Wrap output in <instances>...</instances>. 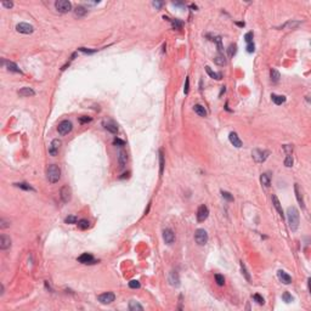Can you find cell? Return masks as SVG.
I'll return each mask as SVG.
<instances>
[{
  "mask_svg": "<svg viewBox=\"0 0 311 311\" xmlns=\"http://www.w3.org/2000/svg\"><path fill=\"white\" fill-rule=\"evenodd\" d=\"M294 192H295V197H297V200H298L299 205L304 209V208H305V202H304V197H303V192H301V190L299 189V185H298V184L294 185Z\"/></svg>",
  "mask_w": 311,
  "mask_h": 311,
  "instance_id": "obj_16",
  "label": "cell"
},
{
  "mask_svg": "<svg viewBox=\"0 0 311 311\" xmlns=\"http://www.w3.org/2000/svg\"><path fill=\"white\" fill-rule=\"evenodd\" d=\"M18 95L22 96V97H29V96H34L35 95V91H34L32 88H22L21 90H18Z\"/></svg>",
  "mask_w": 311,
  "mask_h": 311,
  "instance_id": "obj_21",
  "label": "cell"
},
{
  "mask_svg": "<svg viewBox=\"0 0 311 311\" xmlns=\"http://www.w3.org/2000/svg\"><path fill=\"white\" fill-rule=\"evenodd\" d=\"M116 299V295H114V293H112V292H106V293H102L100 294L99 297H97V300L100 301L101 304H111L113 303Z\"/></svg>",
  "mask_w": 311,
  "mask_h": 311,
  "instance_id": "obj_9",
  "label": "cell"
},
{
  "mask_svg": "<svg viewBox=\"0 0 311 311\" xmlns=\"http://www.w3.org/2000/svg\"><path fill=\"white\" fill-rule=\"evenodd\" d=\"M254 50H255V46H254L253 43L247 45V51H248V52H254Z\"/></svg>",
  "mask_w": 311,
  "mask_h": 311,
  "instance_id": "obj_52",
  "label": "cell"
},
{
  "mask_svg": "<svg viewBox=\"0 0 311 311\" xmlns=\"http://www.w3.org/2000/svg\"><path fill=\"white\" fill-rule=\"evenodd\" d=\"M10 226V221H7V220H5V219H1L0 220V227L1 229H6V227H9Z\"/></svg>",
  "mask_w": 311,
  "mask_h": 311,
  "instance_id": "obj_47",
  "label": "cell"
},
{
  "mask_svg": "<svg viewBox=\"0 0 311 311\" xmlns=\"http://www.w3.org/2000/svg\"><path fill=\"white\" fill-rule=\"evenodd\" d=\"M55 7L58 12L67 13L72 10V4H71V1H67V0H58L55 2Z\"/></svg>",
  "mask_w": 311,
  "mask_h": 311,
  "instance_id": "obj_5",
  "label": "cell"
},
{
  "mask_svg": "<svg viewBox=\"0 0 311 311\" xmlns=\"http://www.w3.org/2000/svg\"><path fill=\"white\" fill-rule=\"evenodd\" d=\"M4 65H6V68H7V71H10V72H13V73H20V74H22V71L18 68V66L15 63V62H11V61H4L2 60V66Z\"/></svg>",
  "mask_w": 311,
  "mask_h": 311,
  "instance_id": "obj_17",
  "label": "cell"
},
{
  "mask_svg": "<svg viewBox=\"0 0 311 311\" xmlns=\"http://www.w3.org/2000/svg\"><path fill=\"white\" fill-rule=\"evenodd\" d=\"M159 175L162 176L163 175V171H164V155H163V151L160 150L159 151Z\"/></svg>",
  "mask_w": 311,
  "mask_h": 311,
  "instance_id": "obj_32",
  "label": "cell"
},
{
  "mask_svg": "<svg viewBox=\"0 0 311 311\" xmlns=\"http://www.w3.org/2000/svg\"><path fill=\"white\" fill-rule=\"evenodd\" d=\"M253 300L256 301L259 305H264V304H265V300H264V298H263L261 295H259V294H254V295H253Z\"/></svg>",
  "mask_w": 311,
  "mask_h": 311,
  "instance_id": "obj_42",
  "label": "cell"
},
{
  "mask_svg": "<svg viewBox=\"0 0 311 311\" xmlns=\"http://www.w3.org/2000/svg\"><path fill=\"white\" fill-rule=\"evenodd\" d=\"M205 71H207V73L209 74V77L213 78V79H216V80H220L222 78V74L221 73H216V72H213L210 69V67H205Z\"/></svg>",
  "mask_w": 311,
  "mask_h": 311,
  "instance_id": "obj_31",
  "label": "cell"
},
{
  "mask_svg": "<svg viewBox=\"0 0 311 311\" xmlns=\"http://www.w3.org/2000/svg\"><path fill=\"white\" fill-rule=\"evenodd\" d=\"M287 219H288V225L289 229L292 232H295L299 227V211L295 207H288L287 209Z\"/></svg>",
  "mask_w": 311,
  "mask_h": 311,
  "instance_id": "obj_1",
  "label": "cell"
},
{
  "mask_svg": "<svg viewBox=\"0 0 311 311\" xmlns=\"http://www.w3.org/2000/svg\"><path fill=\"white\" fill-rule=\"evenodd\" d=\"M236 52H237V45L231 44L227 49V55H229V57H233L236 55Z\"/></svg>",
  "mask_w": 311,
  "mask_h": 311,
  "instance_id": "obj_35",
  "label": "cell"
},
{
  "mask_svg": "<svg viewBox=\"0 0 311 311\" xmlns=\"http://www.w3.org/2000/svg\"><path fill=\"white\" fill-rule=\"evenodd\" d=\"M214 62L218 65V66H225L226 65V57L224 56V54H218V55L214 57Z\"/></svg>",
  "mask_w": 311,
  "mask_h": 311,
  "instance_id": "obj_25",
  "label": "cell"
},
{
  "mask_svg": "<svg viewBox=\"0 0 311 311\" xmlns=\"http://www.w3.org/2000/svg\"><path fill=\"white\" fill-rule=\"evenodd\" d=\"M252 156L254 158V160L258 162V163H264L269 158L270 156V152L266 151V150H259V148H255L253 152H252Z\"/></svg>",
  "mask_w": 311,
  "mask_h": 311,
  "instance_id": "obj_3",
  "label": "cell"
},
{
  "mask_svg": "<svg viewBox=\"0 0 311 311\" xmlns=\"http://www.w3.org/2000/svg\"><path fill=\"white\" fill-rule=\"evenodd\" d=\"M60 197L63 203H68L72 198V190L69 186H62L60 190Z\"/></svg>",
  "mask_w": 311,
  "mask_h": 311,
  "instance_id": "obj_8",
  "label": "cell"
},
{
  "mask_svg": "<svg viewBox=\"0 0 311 311\" xmlns=\"http://www.w3.org/2000/svg\"><path fill=\"white\" fill-rule=\"evenodd\" d=\"M164 20L170 21V22H171V26H173V28H174V29H180V28L182 27V23L180 22L179 20H169L168 17H164Z\"/></svg>",
  "mask_w": 311,
  "mask_h": 311,
  "instance_id": "obj_36",
  "label": "cell"
},
{
  "mask_svg": "<svg viewBox=\"0 0 311 311\" xmlns=\"http://www.w3.org/2000/svg\"><path fill=\"white\" fill-rule=\"evenodd\" d=\"M271 200H272V204H274V207L276 208V210L278 211L279 216H281V218L283 219V218H284V214H283V209H282V205H281V202L278 200L277 196H276V195H272Z\"/></svg>",
  "mask_w": 311,
  "mask_h": 311,
  "instance_id": "obj_18",
  "label": "cell"
},
{
  "mask_svg": "<svg viewBox=\"0 0 311 311\" xmlns=\"http://www.w3.org/2000/svg\"><path fill=\"white\" fill-rule=\"evenodd\" d=\"M79 122L81 123V124L89 123V122H91V118H89V117H80V118H79Z\"/></svg>",
  "mask_w": 311,
  "mask_h": 311,
  "instance_id": "obj_53",
  "label": "cell"
},
{
  "mask_svg": "<svg viewBox=\"0 0 311 311\" xmlns=\"http://www.w3.org/2000/svg\"><path fill=\"white\" fill-rule=\"evenodd\" d=\"M152 5L155 6L156 9H159V7L163 5V2H160V1H155V2H152Z\"/></svg>",
  "mask_w": 311,
  "mask_h": 311,
  "instance_id": "obj_55",
  "label": "cell"
},
{
  "mask_svg": "<svg viewBox=\"0 0 311 311\" xmlns=\"http://www.w3.org/2000/svg\"><path fill=\"white\" fill-rule=\"evenodd\" d=\"M88 13V10L84 7V6H81V5H79L76 7V10H74V15H76V17H84L85 15Z\"/></svg>",
  "mask_w": 311,
  "mask_h": 311,
  "instance_id": "obj_27",
  "label": "cell"
},
{
  "mask_svg": "<svg viewBox=\"0 0 311 311\" xmlns=\"http://www.w3.org/2000/svg\"><path fill=\"white\" fill-rule=\"evenodd\" d=\"M211 40H214L216 45H218V50H219V54H222V51H224V47H222V44H221V38L220 37H216V38H214V39H211Z\"/></svg>",
  "mask_w": 311,
  "mask_h": 311,
  "instance_id": "obj_38",
  "label": "cell"
},
{
  "mask_svg": "<svg viewBox=\"0 0 311 311\" xmlns=\"http://www.w3.org/2000/svg\"><path fill=\"white\" fill-rule=\"evenodd\" d=\"M61 140H58V139H55V140H52L51 141V144L49 146V153L50 156H54L55 157L57 153H58V150H60V146H61Z\"/></svg>",
  "mask_w": 311,
  "mask_h": 311,
  "instance_id": "obj_13",
  "label": "cell"
},
{
  "mask_svg": "<svg viewBox=\"0 0 311 311\" xmlns=\"http://www.w3.org/2000/svg\"><path fill=\"white\" fill-rule=\"evenodd\" d=\"M129 310L130 311H142L144 310V308H142V305H140L137 301L130 300V301H129Z\"/></svg>",
  "mask_w": 311,
  "mask_h": 311,
  "instance_id": "obj_26",
  "label": "cell"
},
{
  "mask_svg": "<svg viewBox=\"0 0 311 311\" xmlns=\"http://www.w3.org/2000/svg\"><path fill=\"white\" fill-rule=\"evenodd\" d=\"M236 24L239 27H244V22H236Z\"/></svg>",
  "mask_w": 311,
  "mask_h": 311,
  "instance_id": "obj_57",
  "label": "cell"
},
{
  "mask_svg": "<svg viewBox=\"0 0 311 311\" xmlns=\"http://www.w3.org/2000/svg\"><path fill=\"white\" fill-rule=\"evenodd\" d=\"M189 89H190V79L189 77L186 78V83H185V88H184V92H185V95H187L189 94Z\"/></svg>",
  "mask_w": 311,
  "mask_h": 311,
  "instance_id": "obj_51",
  "label": "cell"
},
{
  "mask_svg": "<svg viewBox=\"0 0 311 311\" xmlns=\"http://www.w3.org/2000/svg\"><path fill=\"white\" fill-rule=\"evenodd\" d=\"M270 77H271V81H272V83H278L281 76H279V72H278L277 69L272 68V69L270 71Z\"/></svg>",
  "mask_w": 311,
  "mask_h": 311,
  "instance_id": "obj_30",
  "label": "cell"
},
{
  "mask_svg": "<svg viewBox=\"0 0 311 311\" xmlns=\"http://www.w3.org/2000/svg\"><path fill=\"white\" fill-rule=\"evenodd\" d=\"M169 282L174 287H179L180 286V278H179V274L176 271H171L170 272V275H169Z\"/></svg>",
  "mask_w": 311,
  "mask_h": 311,
  "instance_id": "obj_20",
  "label": "cell"
},
{
  "mask_svg": "<svg viewBox=\"0 0 311 311\" xmlns=\"http://www.w3.org/2000/svg\"><path fill=\"white\" fill-rule=\"evenodd\" d=\"M16 31H17L18 33H22V34H32L34 32V28H33V26H31L29 23L21 22L16 26Z\"/></svg>",
  "mask_w": 311,
  "mask_h": 311,
  "instance_id": "obj_10",
  "label": "cell"
},
{
  "mask_svg": "<svg viewBox=\"0 0 311 311\" xmlns=\"http://www.w3.org/2000/svg\"><path fill=\"white\" fill-rule=\"evenodd\" d=\"M195 239L198 245H205L208 243V233L203 229H198L195 232Z\"/></svg>",
  "mask_w": 311,
  "mask_h": 311,
  "instance_id": "obj_4",
  "label": "cell"
},
{
  "mask_svg": "<svg viewBox=\"0 0 311 311\" xmlns=\"http://www.w3.org/2000/svg\"><path fill=\"white\" fill-rule=\"evenodd\" d=\"M113 144H114V145H118V146H124V145H125V142H124L123 140H121V139H114Z\"/></svg>",
  "mask_w": 311,
  "mask_h": 311,
  "instance_id": "obj_54",
  "label": "cell"
},
{
  "mask_svg": "<svg viewBox=\"0 0 311 311\" xmlns=\"http://www.w3.org/2000/svg\"><path fill=\"white\" fill-rule=\"evenodd\" d=\"M65 222H66V224H77L78 218L76 215H68L66 219H65Z\"/></svg>",
  "mask_w": 311,
  "mask_h": 311,
  "instance_id": "obj_39",
  "label": "cell"
},
{
  "mask_svg": "<svg viewBox=\"0 0 311 311\" xmlns=\"http://www.w3.org/2000/svg\"><path fill=\"white\" fill-rule=\"evenodd\" d=\"M277 277L283 284H290V283H292V277L289 276L287 272H284L283 270H278Z\"/></svg>",
  "mask_w": 311,
  "mask_h": 311,
  "instance_id": "obj_14",
  "label": "cell"
},
{
  "mask_svg": "<svg viewBox=\"0 0 311 311\" xmlns=\"http://www.w3.org/2000/svg\"><path fill=\"white\" fill-rule=\"evenodd\" d=\"M208 216H209V209H208V207L205 204L200 205V208L197 210V220H198V222L205 221L208 219Z\"/></svg>",
  "mask_w": 311,
  "mask_h": 311,
  "instance_id": "obj_7",
  "label": "cell"
},
{
  "mask_svg": "<svg viewBox=\"0 0 311 311\" xmlns=\"http://www.w3.org/2000/svg\"><path fill=\"white\" fill-rule=\"evenodd\" d=\"M78 50L84 52V54H94V52H96V50H90V49H86V47H79Z\"/></svg>",
  "mask_w": 311,
  "mask_h": 311,
  "instance_id": "obj_48",
  "label": "cell"
},
{
  "mask_svg": "<svg viewBox=\"0 0 311 311\" xmlns=\"http://www.w3.org/2000/svg\"><path fill=\"white\" fill-rule=\"evenodd\" d=\"M61 178V169L56 164H50L46 169V179L50 184H56Z\"/></svg>",
  "mask_w": 311,
  "mask_h": 311,
  "instance_id": "obj_2",
  "label": "cell"
},
{
  "mask_svg": "<svg viewBox=\"0 0 311 311\" xmlns=\"http://www.w3.org/2000/svg\"><path fill=\"white\" fill-rule=\"evenodd\" d=\"M221 196L222 198H225V200H229V202H232L233 200V196L230 192H227V191H221Z\"/></svg>",
  "mask_w": 311,
  "mask_h": 311,
  "instance_id": "obj_41",
  "label": "cell"
},
{
  "mask_svg": "<svg viewBox=\"0 0 311 311\" xmlns=\"http://www.w3.org/2000/svg\"><path fill=\"white\" fill-rule=\"evenodd\" d=\"M10 247H11V239H10V237L6 236V234H1L0 236V249L6 250Z\"/></svg>",
  "mask_w": 311,
  "mask_h": 311,
  "instance_id": "obj_15",
  "label": "cell"
},
{
  "mask_svg": "<svg viewBox=\"0 0 311 311\" xmlns=\"http://www.w3.org/2000/svg\"><path fill=\"white\" fill-rule=\"evenodd\" d=\"M126 160H128V155L124 150H121L118 152V162H119V165L121 168H124L125 164H126Z\"/></svg>",
  "mask_w": 311,
  "mask_h": 311,
  "instance_id": "obj_22",
  "label": "cell"
},
{
  "mask_svg": "<svg viewBox=\"0 0 311 311\" xmlns=\"http://www.w3.org/2000/svg\"><path fill=\"white\" fill-rule=\"evenodd\" d=\"M73 129V124L71 121H62L57 126V131L60 135H67L72 131Z\"/></svg>",
  "mask_w": 311,
  "mask_h": 311,
  "instance_id": "obj_6",
  "label": "cell"
},
{
  "mask_svg": "<svg viewBox=\"0 0 311 311\" xmlns=\"http://www.w3.org/2000/svg\"><path fill=\"white\" fill-rule=\"evenodd\" d=\"M78 261L81 263V264H84V265H91V264H95V263H96V260L94 259V256L91 255L90 253H84V254H81V255L78 258Z\"/></svg>",
  "mask_w": 311,
  "mask_h": 311,
  "instance_id": "obj_12",
  "label": "cell"
},
{
  "mask_svg": "<svg viewBox=\"0 0 311 311\" xmlns=\"http://www.w3.org/2000/svg\"><path fill=\"white\" fill-rule=\"evenodd\" d=\"M90 226V222L88 219H81V220H78V227L80 230H86L88 227Z\"/></svg>",
  "mask_w": 311,
  "mask_h": 311,
  "instance_id": "obj_34",
  "label": "cell"
},
{
  "mask_svg": "<svg viewBox=\"0 0 311 311\" xmlns=\"http://www.w3.org/2000/svg\"><path fill=\"white\" fill-rule=\"evenodd\" d=\"M260 182L263 186L265 187H269L270 184H271V176H270V173H264L260 175Z\"/></svg>",
  "mask_w": 311,
  "mask_h": 311,
  "instance_id": "obj_23",
  "label": "cell"
},
{
  "mask_svg": "<svg viewBox=\"0 0 311 311\" xmlns=\"http://www.w3.org/2000/svg\"><path fill=\"white\" fill-rule=\"evenodd\" d=\"M1 5H2L4 7H6V9H11L12 6H13V2H12V1H2Z\"/></svg>",
  "mask_w": 311,
  "mask_h": 311,
  "instance_id": "obj_50",
  "label": "cell"
},
{
  "mask_svg": "<svg viewBox=\"0 0 311 311\" xmlns=\"http://www.w3.org/2000/svg\"><path fill=\"white\" fill-rule=\"evenodd\" d=\"M283 150L287 152V155H290V153L293 152V146H290V145H284V146H283Z\"/></svg>",
  "mask_w": 311,
  "mask_h": 311,
  "instance_id": "obj_49",
  "label": "cell"
},
{
  "mask_svg": "<svg viewBox=\"0 0 311 311\" xmlns=\"http://www.w3.org/2000/svg\"><path fill=\"white\" fill-rule=\"evenodd\" d=\"M103 126H105V129L106 130H108L110 133H112V134H117L118 133V126L114 124L113 122H105L103 123Z\"/></svg>",
  "mask_w": 311,
  "mask_h": 311,
  "instance_id": "obj_24",
  "label": "cell"
},
{
  "mask_svg": "<svg viewBox=\"0 0 311 311\" xmlns=\"http://www.w3.org/2000/svg\"><path fill=\"white\" fill-rule=\"evenodd\" d=\"M271 99L272 101L275 102V105H282V103H284L286 102V96H282V95H276V94H272L271 95Z\"/></svg>",
  "mask_w": 311,
  "mask_h": 311,
  "instance_id": "obj_28",
  "label": "cell"
},
{
  "mask_svg": "<svg viewBox=\"0 0 311 311\" xmlns=\"http://www.w3.org/2000/svg\"><path fill=\"white\" fill-rule=\"evenodd\" d=\"M163 239L168 245L173 244L175 242V233L173 232L171 229H165L163 231Z\"/></svg>",
  "mask_w": 311,
  "mask_h": 311,
  "instance_id": "obj_11",
  "label": "cell"
},
{
  "mask_svg": "<svg viewBox=\"0 0 311 311\" xmlns=\"http://www.w3.org/2000/svg\"><path fill=\"white\" fill-rule=\"evenodd\" d=\"M282 299L284 300L286 303H290V301H293V297L289 294L288 292H284L283 295H282Z\"/></svg>",
  "mask_w": 311,
  "mask_h": 311,
  "instance_id": "obj_45",
  "label": "cell"
},
{
  "mask_svg": "<svg viewBox=\"0 0 311 311\" xmlns=\"http://www.w3.org/2000/svg\"><path fill=\"white\" fill-rule=\"evenodd\" d=\"M284 165L287 168H290L293 165V157L290 155H287V157H286V159H284Z\"/></svg>",
  "mask_w": 311,
  "mask_h": 311,
  "instance_id": "obj_43",
  "label": "cell"
},
{
  "mask_svg": "<svg viewBox=\"0 0 311 311\" xmlns=\"http://www.w3.org/2000/svg\"><path fill=\"white\" fill-rule=\"evenodd\" d=\"M0 294H1V295L4 294V286H2V284L0 286Z\"/></svg>",
  "mask_w": 311,
  "mask_h": 311,
  "instance_id": "obj_56",
  "label": "cell"
},
{
  "mask_svg": "<svg viewBox=\"0 0 311 311\" xmlns=\"http://www.w3.org/2000/svg\"><path fill=\"white\" fill-rule=\"evenodd\" d=\"M241 270H242V274H243V276L245 277V279H247L248 282H250V275H249V272H248L245 265L243 264V261H241Z\"/></svg>",
  "mask_w": 311,
  "mask_h": 311,
  "instance_id": "obj_37",
  "label": "cell"
},
{
  "mask_svg": "<svg viewBox=\"0 0 311 311\" xmlns=\"http://www.w3.org/2000/svg\"><path fill=\"white\" fill-rule=\"evenodd\" d=\"M229 140H230V142L234 146V147H237V148H239V147H242V141H241V139L238 137V135L236 133H230L229 135Z\"/></svg>",
  "mask_w": 311,
  "mask_h": 311,
  "instance_id": "obj_19",
  "label": "cell"
},
{
  "mask_svg": "<svg viewBox=\"0 0 311 311\" xmlns=\"http://www.w3.org/2000/svg\"><path fill=\"white\" fill-rule=\"evenodd\" d=\"M253 32H248V33L244 35V40L248 43V44H250V43H253Z\"/></svg>",
  "mask_w": 311,
  "mask_h": 311,
  "instance_id": "obj_46",
  "label": "cell"
},
{
  "mask_svg": "<svg viewBox=\"0 0 311 311\" xmlns=\"http://www.w3.org/2000/svg\"><path fill=\"white\" fill-rule=\"evenodd\" d=\"M15 186L18 187V189L24 190V191H34L33 187L29 184H27V182H17V184H15Z\"/></svg>",
  "mask_w": 311,
  "mask_h": 311,
  "instance_id": "obj_33",
  "label": "cell"
},
{
  "mask_svg": "<svg viewBox=\"0 0 311 311\" xmlns=\"http://www.w3.org/2000/svg\"><path fill=\"white\" fill-rule=\"evenodd\" d=\"M215 281H216L218 286H224V284H225V277H224L222 275L216 274V275H215Z\"/></svg>",
  "mask_w": 311,
  "mask_h": 311,
  "instance_id": "obj_40",
  "label": "cell"
},
{
  "mask_svg": "<svg viewBox=\"0 0 311 311\" xmlns=\"http://www.w3.org/2000/svg\"><path fill=\"white\" fill-rule=\"evenodd\" d=\"M193 111L196 112L200 117H207V111L202 105H195L193 106Z\"/></svg>",
  "mask_w": 311,
  "mask_h": 311,
  "instance_id": "obj_29",
  "label": "cell"
},
{
  "mask_svg": "<svg viewBox=\"0 0 311 311\" xmlns=\"http://www.w3.org/2000/svg\"><path fill=\"white\" fill-rule=\"evenodd\" d=\"M140 282L139 281H136V279H133V281H130L129 282V287L130 288H133V289H137V288H140Z\"/></svg>",
  "mask_w": 311,
  "mask_h": 311,
  "instance_id": "obj_44",
  "label": "cell"
}]
</instances>
